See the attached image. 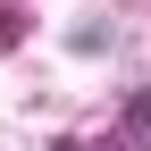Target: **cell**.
Segmentation results:
<instances>
[{
	"label": "cell",
	"mask_w": 151,
	"mask_h": 151,
	"mask_svg": "<svg viewBox=\"0 0 151 151\" xmlns=\"http://www.w3.org/2000/svg\"><path fill=\"white\" fill-rule=\"evenodd\" d=\"M126 134L151 151V92H134V101H126Z\"/></svg>",
	"instance_id": "1"
}]
</instances>
